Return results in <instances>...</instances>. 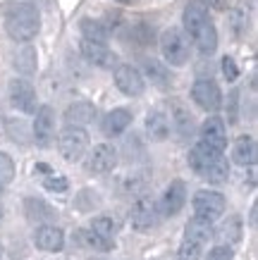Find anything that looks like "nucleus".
Here are the masks:
<instances>
[{"mask_svg":"<svg viewBox=\"0 0 258 260\" xmlns=\"http://www.w3.org/2000/svg\"><path fill=\"white\" fill-rule=\"evenodd\" d=\"M3 19L8 36L17 43H29L41 31V12L32 3H10Z\"/></svg>","mask_w":258,"mask_h":260,"instance_id":"obj_1","label":"nucleus"},{"mask_svg":"<svg viewBox=\"0 0 258 260\" xmlns=\"http://www.w3.org/2000/svg\"><path fill=\"white\" fill-rule=\"evenodd\" d=\"M189 167L194 170L198 177L213 181V184H222L230 177V165L225 160V153L208 148L204 143H196L189 150Z\"/></svg>","mask_w":258,"mask_h":260,"instance_id":"obj_2","label":"nucleus"},{"mask_svg":"<svg viewBox=\"0 0 258 260\" xmlns=\"http://www.w3.org/2000/svg\"><path fill=\"white\" fill-rule=\"evenodd\" d=\"M160 55L170 67H184L191 55V41L182 29L170 26L160 34Z\"/></svg>","mask_w":258,"mask_h":260,"instance_id":"obj_3","label":"nucleus"},{"mask_svg":"<svg viewBox=\"0 0 258 260\" xmlns=\"http://www.w3.org/2000/svg\"><path fill=\"white\" fill-rule=\"evenodd\" d=\"M58 150L67 162H79L89 150V134L79 126H65L58 136Z\"/></svg>","mask_w":258,"mask_h":260,"instance_id":"obj_4","label":"nucleus"},{"mask_svg":"<svg viewBox=\"0 0 258 260\" xmlns=\"http://www.w3.org/2000/svg\"><path fill=\"white\" fill-rule=\"evenodd\" d=\"M225 196L220 191L213 189H201L194 193V201H191V208H194V217L206 222H215L222 217L225 213Z\"/></svg>","mask_w":258,"mask_h":260,"instance_id":"obj_5","label":"nucleus"},{"mask_svg":"<svg viewBox=\"0 0 258 260\" xmlns=\"http://www.w3.org/2000/svg\"><path fill=\"white\" fill-rule=\"evenodd\" d=\"M160 222V208H158V201L149 196H141L136 203L132 205L129 210V224H132L136 232H149Z\"/></svg>","mask_w":258,"mask_h":260,"instance_id":"obj_6","label":"nucleus"},{"mask_svg":"<svg viewBox=\"0 0 258 260\" xmlns=\"http://www.w3.org/2000/svg\"><path fill=\"white\" fill-rule=\"evenodd\" d=\"M120 162V150L112 143H98L86 155V170L91 174H108Z\"/></svg>","mask_w":258,"mask_h":260,"instance_id":"obj_7","label":"nucleus"},{"mask_svg":"<svg viewBox=\"0 0 258 260\" xmlns=\"http://www.w3.org/2000/svg\"><path fill=\"white\" fill-rule=\"evenodd\" d=\"M34 126H32V141L39 148H48L55 141V112L50 105H41L34 112Z\"/></svg>","mask_w":258,"mask_h":260,"instance_id":"obj_8","label":"nucleus"},{"mask_svg":"<svg viewBox=\"0 0 258 260\" xmlns=\"http://www.w3.org/2000/svg\"><path fill=\"white\" fill-rule=\"evenodd\" d=\"M191 101L206 112H218L222 108V91L213 79H196L191 86Z\"/></svg>","mask_w":258,"mask_h":260,"instance_id":"obj_9","label":"nucleus"},{"mask_svg":"<svg viewBox=\"0 0 258 260\" xmlns=\"http://www.w3.org/2000/svg\"><path fill=\"white\" fill-rule=\"evenodd\" d=\"M115 86L129 98H136L146 91V79L134 64H118L115 67Z\"/></svg>","mask_w":258,"mask_h":260,"instance_id":"obj_10","label":"nucleus"},{"mask_svg":"<svg viewBox=\"0 0 258 260\" xmlns=\"http://www.w3.org/2000/svg\"><path fill=\"white\" fill-rule=\"evenodd\" d=\"M8 95L12 108L24 115H34L36 112V91L26 79H12L8 86Z\"/></svg>","mask_w":258,"mask_h":260,"instance_id":"obj_11","label":"nucleus"},{"mask_svg":"<svg viewBox=\"0 0 258 260\" xmlns=\"http://www.w3.org/2000/svg\"><path fill=\"white\" fill-rule=\"evenodd\" d=\"M198 143H204L208 148L218 150V153H225L227 148V129L225 122L220 117H206V122L198 129Z\"/></svg>","mask_w":258,"mask_h":260,"instance_id":"obj_12","label":"nucleus"},{"mask_svg":"<svg viewBox=\"0 0 258 260\" xmlns=\"http://www.w3.org/2000/svg\"><path fill=\"white\" fill-rule=\"evenodd\" d=\"M81 55L89 64L94 67H103V70H110L118 64V55L110 50L105 43H96V41H89V39H81Z\"/></svg>","mask_w":258,"mask_h":260,"instance_id":"obj_13","label":"nucleus"},{"mask_svg":"<svg viewBox=\"0 0 258 260\" xmlns=\"http://www.w3.org/2000/svg\"><path fill=\"white\" fill-rule=\"evenodd\" d=\"M187 203V184L182 179H175L167 184V189H165L163 198H160V215L165 217H175V215L180 213L182 208Z\"/></svg>","mask_w":258,"mask_h":260,"instance_id":"obj_14","label":"nucleus"},{"mask_svg":"<svg viewBox=\"0 0 258 260\" xmlns=\"http://www.w3.org/2000/svg\"><path fill=\"white\" fill-rule=\"evenodd\" d=\"M182 22H184V29H182V31L187 34V36H191V39L204 29L206 24H211V19H208V8H206L204 0H191L187 8H184V12H182Z\"/></svg>","mask_w":258,"mask_h":260,"instance_id":"obj_15","label":"nucleus"},{"mask_svg":"<svg viewBox=\"0 0 258 260\" xmlns=\"http://www.w3.org/2000/svg\"><path fill=\"white\" fill-rule=\"evenodd\" d=\"M34 244L46 253H60L65 248V232L55 224H41L34 232Z\"/></svg>","mask_w":258,"mask_h":260,"instance_id":"obj_16","label":"nucleus"},{"mask_svg":"<svg viewBox=\"0 0 258 260\" xmlns=\"http://www.w3.org/2000/svg\"><path fill=\"white\" fill-rule=\"evenodd\" d=\"M167 119H170V129H175V134L180 136L182 141L194 134V115L182 101H172Z\"/></svg>","mask_w":258,"mask_h":260,"instance_id":"obj_17","label":"nucleus"},{"mask_svg":"<svg viewBox=\"0 0 258 260\" xmlns=\"http://www.w3.org/2000/svg\"><path fill=\"white\" fill-rule=\"evenodd\" d=\"M96 115H98V110H96L94 103L77 101V103H72L70 108L65 110V122H67V126H79V129H84L86 124H91V122H94Z\"/></svg>","mask_w":258,"mask_h":260,"instance_id":"obj_18","label":"nucleus"},{"mask_svg":"<svg viewBox=\"0 0 258 260\" xmlns=\"http://www.w3.org/2000/svg\"><path fill=\"white\" fill-rule=\"evenodd\" d=\"M132 124V112L127 108H115L110 110L105 117H103L101 126H103V134L105 136H120L127 132V126Z\"/></svg>","mask_w":258,"mask_h":260,"instance_id":"obj_19","label":"nucleus"},{"mask_svg":"<svg viewBox=\"0 0 258 260\" xmlns=\"http://www.w3.org/2000/svg\"><path fill=\"white\" fill-rule=\"evenodd\" d=\"M232 160L239 167H251L256 162V139L249 134L239 136L232 146Z\"/></svg>","mask_w":258,"mask_h":260,"instance_id":"obj_20","label":"nucleus"},{"mask_svg":"<svg viewBox=\"0 0 258 260\" xmlns=\"http://www.w3.org/2000/svg\"><path fill=\"white\" fill-rule=\"evenodd\" d=\"M12 67H15L19 74H24V77L34 74V72L39 70V53H36V48H34L32 43H24L15 55H12Z\"/></svg>","mask_w":258,"mask_h":260,"instance_id":"obj_21","label":"nucleus"},{"mask_svg":"<svg viewBox=\"0 0 258 260\" xmlns=\"http://www.w3.org/2000/svg\"><path fill=\"white\" fill-rule=\"evenodd\" d=\"M24 213L32 222H41V224H50V220L58 217L53 205H48L43 198H26L24 201Z\"/></svg>","mask_w":258,"mask_h":260,"instance_id":"obj_22","label":"nucleus"},{"mask_svg":"<svg viewBox=\"0 0 258 260\" xmlns=\"http://www.w3.org/2000/svg\"><path fill=\"white\" fill-rule=\"evenodd\" d=\"M146 134L151 141H165L170 136V119L163 110H151L146 115Z\"/></svg>","mask_w":258,"mask_h":260,"instance_id":"obj_23","label":"nucleus"},{"mask_svg":"<svg viewBox=\"0 0 258 260\" xmlns=\"http://www.w3.org/2000/svg\"><path fill=\"white\" fill-rule=\"evenodd\" d=\"M213 237H215L213 222L198 220V217H191V220L187 222V229H184V239H187V241H194V244L204 246V244H208Z\"/></svg>","mask_w":258,"mask_h":260,"instance_id":"obj_24","label":"nucleus"},{"mask_svg":"<svg viewBox=\"0 0 258 260\" xmlns=\"http://www.w3.org/2000/svg\"><path fill=\"white\" fill-rule=\"evenodd\" d=\"M79 244L86 246L89 251H98V253H108L115 248V241H110V239H103L101 234H96V232H91V229H79Z\"/></svg>","mask_w":258,"mask_h":260,"instance_id":"obj_25","label":"nucleus"},{"mask_svg":"<svg viewBox=\"0 0 258 260\" xmlns=\"http://www.w3.org/2000/svg\"><path fill=\"white\" fill-rule=\"evenodd\" d=\"M194 43L198 48V53L201 55H213L215 53V48H218V31H215V26L211 24H206L201 31L194 36Z\"/></svg>","mask_w":258,"mask_h":260,"instance_id":"obj_26","label":"nucleus"},{"mask_svg":"<svg viewBox=\"0 0 258 260\" xmlns=\"http://www.w3.org/2000/svg\"><path fill=\"white\" fill-rule=\"evenodd\" d=\"M5 132H8L10 141L19 143V146H26V143L32 141V129H29V124L19 117L5 119Z\"/></svg>","mask_w":258,"mask_h":260,"instance_id":"obj_27","label":"nucleus"},{"mask_svg":"<svg viewBox=\"0 0 258 260\" xmlns=\"http://www.w3.org/2000/svg\"><path fill=\"white\" fill-rule=\"evenodd\" d=\"M144 72H146V77L151 79V84H156V86L165 88L170 86V72L165 70V64H160L158 60L149 57V60H144ZM144 77V79H146Z\"/></svg>","mask_w":258,"mask_h":260,"instance_id":"obj_28","label":"nucleus"},{"mask_svg":"<svg viewBox=\"0 0 258 260\" xmlns=\"http://www.w3.org/2000/svg\"><path fill=\"white\" fill-rule=\"evenodd\" d=\"M81 34H84V39L89 41H96V43H105L108 41V29L103 26V22L98 19H81Z\"/></svg>","mask_w":258,"mask_h":260,"instance_id":"obj_29","label":"nucleus"},{"mask_svg":"<svg viewBox=\"0 0 258 260\" xmlns=\"http://www.w3.org/2000/svg\"><path fill=\"white\" fill-rule=\"evenodd\" d=\"M89 229H91V232H96V234H101L103 239L115 241V234H118V222L112 220V217H108V215H98V217H94V220H91Z\"/></svg>","mask_w":258,"mask_h":260,"instance_id":"obj_30","label":"nucleus"},{"mask_svg":"<svg viewBox=\"0 0 258 260\" xmlns=\"http://www.w3.org/2000/svg\"><path fill=\"white\" fill-rule=\"evenodd\" d=\"M201 251H204V246L194 244V241H182L180 248H177V255H175V260H198L201 258Z\"/></svg>","mask_w":258,"mask_h":260,"instance_id":"obj_31","label":"nucleus"},{"mask_svg":"<svg viewBox=\"0 0 258 260\" xmlns=\"http://www.w3.org/2000/svg\"><path fill=\"white\" fill-rule=\"evenodd\" d=\"M12 179H15V162H12L8 153L0 150V189L8 186Z\"/></svg>","mask_w":258,"mask_h":260,"instance_id":"obj_32","label":"nucleus"},{"mask_svg":"<svg viewBox=\"0 0 258 260\" xmlns=\"http://www.w3.org/2000/svg\"><path fill=\"white\" fill-rule=\"evenodd\" d=\"M43 189L55 191V193H65V191L70 189V181H67V177H63V174L50 172L43 177Z\"/></svg>","mask_w":258,"mask_h":260,"instance_id":"obj_33","label":"nucleus"},{"mask_svg":"<svg viewBox=\"0 0 258 260\" xmlns=\"http://www.w3.org/2000/svg\"><path fill=\"white\" fill-rule=\"evenodd\" d=\"M222 237H225L227 246L237 244V241L242 239V222L237 220V217H232V220H230L225 227H222Z\"/></svg>","mask_w":258,"mask_h":260,"instance_id":"obj_34","label":"nucleus"},{"mask_svg":"<svg viewBox=\"0 0 258 260\" xmlns=\"http://www.w3.org/2000/svg\"><path fill=\"white\" fill-rule=\"evenodd\" d=\"M206 260H235V251H232V246L227 244H220V246H213Z\"/></svg>","mask_w":258,"mask_h":260,"instance_id":"obj_35","label":"nucleus"},{"mask_svg":"<svg viewBox=\"0 0 258 260\" xmlns=\"http://www.w3.org/2000/svg\"><path fill=\"white\" fill-rule=\"evenodd\" d=\"M222 74H225L227 81H237V79H239V67H237L235 57H230V55L222 57Z\"/></svg>","mask_w":258,"mask_h":260,"instance_id":"obj_36","label":"nucleus"},{"mask_svg":"<svg viewBox=\"0 0 258 260\" xmlns=\"http://www.w3.org/2000/svg\"><path fill=\"white\" fill-rule=\"evenodd\" d=\"M232 29H235L237 36L246 31V12L244 10H235L232 12Z\"/></svg>","mask_w":258,"mask_h":260,"instance_id":"obj_37","label":"nucleus"},{"mask_svg":"<svg viewBox=\"0 0 258 260\" xmlns=\"http://www.w3.org/2000/svg\"><path fill=\"white\" fill-rule=\"evenodd\" d=\"M237 105H239V91H232L230 98H227V117H230V124H237Z\"/></svg>","mask_w":258,"mask_h":260,"instance_id":"obj_38","label":"nucleus"},{"mask_svg":"<svg viewBox=\"0 0 258 260\" xmlns=\"http://www.w3.org/2000/svg\"><path fill=\"white\" fill-rule=\"evenodd\" d=\"M208 3H211L213 8H218V10H222V8H225V0H208Z\"/></svg>","mask_w":258,"mask_h":260,"instance_id":"obj_39","label":"nucleus"},{"mask_svg":"<svg viewBox=\"0 0 258 260\" xmlns=\"http://www.w3.org/2000/svg\"><path fill=\"white\" fill-rule=\"evenodd\" d=\"M251 224H253V227H256V205H253V208H251Z\"/></svg>","mask_w":258,"mask_h":260,"instance_id":"obj_40","label":"nucleus"},{"mask_svg":"<svg viewBox=\"0 0 258 260\" xmlns=\"http://www.w3.org/2000/svg\"><path fill=\"white\" fill-rule=\"evenodd\" d=\"M118 3H125V5H132L134 0H118Z\"/></svg>","mask_w":258,"mask_h":260,"instance_id":"obj_41","label":"nucleus"},{"mask_svg":"<svg viewBox=\"0 0 258 260\" xmlns=\"http://www.w3.org/2000/svg\"><path fill=\"white\" fill-rule=\"evenodd\" d=\"M0 122H3V112H0Z\"/></svg>","mask_w":258,"mask_h":260,"instance_id":"obj_42","label":"nucleus"},{"mask_svg":"<svg viewBox=\"0 0 258 260\" xmlns=\"http://www.w3.org/2000/svg\"><path fill=\"white\" fill-rule=\"evenodd\" d=\"M0 255H3V246H0Z\"/></svg>","mask_w":258,"mask_h":260,"instance_id":"obj_43","label":"nucleus"}]
</instances>
